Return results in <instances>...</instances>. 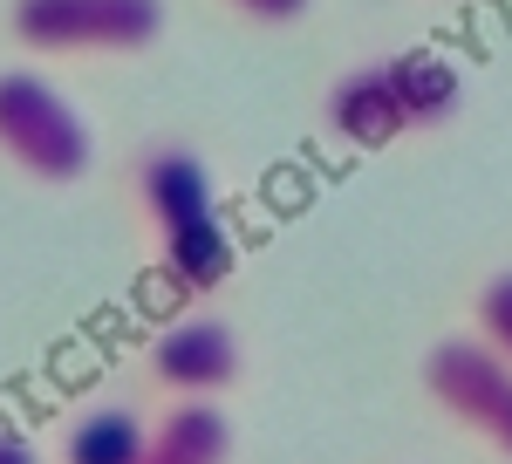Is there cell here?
<instances>
[{
    "mask_svg": "<svg viewBox=\"0 0 512 464\" xmlns=\"http://www.w3.org/2000/svg\"><path fill=\"white\" fill-rule=\"evenodd\" d=\"M158 253H164V273L185 280V287H212V280H226V267H233V239H226V226H219V205L158 226Z\"/></svg>",
    "mask_w": 512,
    "mask_h": 464,
    "instance_id": "52a82bcc",
    "label": "cell"
},
{
    "mask_svg": "<svg viewBox=\"0 0 512 464\" xmlns=\"http://www.w3.org/2000/svg\"><path fill=\"white\" fill-rule=\"evenodd\" d=\"M485 437H492V444H499V451L512 458V396H506V410H499V417L485 424Z\"/></svg>",
    "mask_w": 512,
    "mask_h": 464,
    "instance_id": "4fadbf2b",
    "label": "cell"
},
{
    "mask_svg": "<svg viewBox=\"0 0 512 464\" xmlns=\"http://www.w3.org/2000/svg\"><path fill=\"white\" fill-rule=\"evenodd\" d=\"M478 335L512 362V273H492L478 287Z\"/></svg>",
    "mask_w": 512,
    "mask_h": 464,
    "instance_id": "30bf717a",
    "label": "cell"
},
{
    "mask_svg": "<svg viewBox=\"0 0 512 464\" xmlns=\"http://www.w3.org/2000/svg\"><path fill=\"white\" fill-rule=\"evenodd\" d=\"M151 444V430L137 424L130 410H89L69 444H62V464H137Z\"/></svg>",
    "mask_w": 512,
    "mask_h": 464,
    "instance_id": "9c48e42d",
    "label": "cell"
},
{
    "mask_svg": "<svg viewBox=\"0 0 512 464\" xmlns=\"http://www.w3.org/2000/svg\"><path fill=\"white\" fill-rule=\"evenodd\" d=\"M424 389L444 417L485 430L512 396V362L492 342H437L424 355Z\"/></svg>",
    "mask_w": 512,
    "mask_h": 464,
    "instance_id": "277c9868",
    "label": "cell"
},
{
    "mask_svg": "<svg viewBox=\"0 0 512 464\" xmlns=\"http://www.w3.org/2000/svg\"><path fill=\"white\" fill-rule=\"evenodd\" d=\"M465 82L437 55H383L362 62L328 89V130L349 144H390L403 130H431L444 116H458Z\"/></svg>",
    "mask_w": 512,
    "mask_h": 464,
    "instance_id": "6da1fadb",
    "label": "cell"
},
{
    "mask_svg": "<svg viewBox=\"0 0 512 464\" xmlns=\"http://www.w3.org/2000/svg\"><path fill=\"white\" fill-rule=\"evenodd\" d=\"M89 123L35 69H0V157L41 185H69L89 171Z\"/></svg>",
    "mask_w": 512,
    "mask_h": 464,
    "instance_id": "7a4b0ae2",
    "label": "cell"
},
{
    "mask_svg": "<svg viewBox=\"0 0 512 464\" xmlns=\"http://www.w3.org/2000/svg\"><path fill=\"white\" fill-rule=\"evenodd\" d=\"M246 21H260V28H287V21H301L315 0H233Z\"/></svg>",
    "mask_w": 512,
    "mask_h": 464,
    "instance_id": "8fae6325",
    "label": "cell"
},
{
    "mask_svg": "<svg viewBox=\"0 0 512 464\" xmlns=\"http://www.w3.org/2000/svg\"><path fill=\"white\" fill-rule=\"evenodd\" d=\"M226 458H233L226 417H219L212 403H185V410H171V417L151 430V444H144L137 464H226Z\"/></svg>",
    "mask_w": 512,
    "mask_h": 464,
    "instance_id": "ba28073f",
    "label": "cell"
},
{
    "mask_svg": "<svg viewBox=\"0 0 512 464\" xmlns=\"http://www.w3.org/2000/svg\"><path fill=\"white\" fill-rule=\"evenodd\" d=\"M137 198H144L151 226H171V219H192V212H212V205H219L198 151H185V144L144 151V164H137Z\"/></svg>",
    "mask_w": 512,
    "mask_h": 464,
    "instance_id": "8992f818",
    "label": "cell"
},
{
    "mask_svg": "<svg viewBox=\"0 0 512 464\" xmlns=\"http://www.w3.org/2000/svg\"><path fill=\"white\" fill-rule=\"evenodd\" d=\"M7 28L41 55H137L164 35V0H14Z\"/></svg>",
    "mask_w": 512,
    "mask_h": 464,
    "instance_id": "3957f363",
    "label": "cell"
},
{
    "mask_svg": "<svg viewBox=\"0 0 512 464\" xmlns=\"http://www.w3.org/2000/svg\"><path fill=\"white\" fill-rule=\"evenodd\" d=\"M151 376L164 389H185V396H205V389H226L239 376V342L226 321L212 314H192L178 328H164L158 348H151Z\"/></svg>",
    "mask_w": 512,
    "mask_h": 464,
    "instance_id": "5b68a950",
    "label": "cell"
},
{
    "mask_svg": "<svg viewBox=\"0 0 512 464\" xmlns=\"http://www.w3.org/2000/svg\"><path fill=\"white\" fill-rule=\"evenodd\" d=\"M0 464H41V451L21 437V430H0Z\"/></svg>",
    "mask_w": 512,
    "mask_h": 464,
    "instance_id": "7c38bea8",
    "label": "cell"
}]
</instances>
